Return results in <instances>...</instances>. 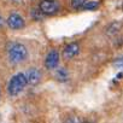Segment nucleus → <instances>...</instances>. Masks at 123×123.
I'll use <instances>...</instances> for the list:
<instances>
[{"instance_id":"nucleus-12","label":"nucleus","mask_w":123,"mask_h":123,"mask_svg":"<svg viewBox=\"0 0 123 123\" xmlns=\"http://www.w3.org/2000/svg\"><path fill=\"white\" fill-rule=\"evenodd\" d=\"M98 7H99V1H87L83 6V10L92 11V10H95Z\"/></svg>"},{"instance_id":"nucleus-15","label":"nucleus","mask_w":123,"mask_h":123,"mask_svg":"<svg viewBox=\"0 0 123 123\" xmlns=\"http://www.w3.org/2000/svg\"><path fill=\"white\" fill-rule=\"evenodd\" d=\"M11 1H12L13 4H16V5H17V4H19V3H22V0H11Z\"/></svg>"},{"instance_id":"nucleus-3","label":"nucleus","mask_w":123,"mask_h":123,"mask_svg":"<svg viewBox=\"0 0 123 123\" xmlns=\"http://www.w3.org/2000/svg\"><path fill=\"white\" fill-rule=\"evenodd\" d=\"M37 9L43 16H53L58 13L60 5L57 0H41Z\"/></svg>"},{"instance_id":"nucleus-4","label":"nucleus","mask_w":123,"mask_h":123,"mask_svg":"<svg viewBox=\"0 0 123 123\" xmlns=\"http://www.w3.org/2000/svg\"><path fill=\"white\" fill-rule=\"evenodd\" d=\"M6 24L13 30H21L25 27V21L18 12H11L6 19Z\"/></svg>"},{"instance_id":"nucleus-16","label":"nucleus","mask_w":123,"mask_h":123,"mask_svg":"<svg viewBox=\"0 0 123 123\" xmlns=\"http://www.w3.org/2000/svg\"><path fill=\"white\" fill-rule=\"evenodd\" d=\"M83 123H93V122H89V121H85Z\"/></svg>"},{"instance_id":"nucleus-6","label":"nucleus","mask_w":123,"mask_h":123,"mask_svg":"<svg viewBox=\"0 0 123 123\" xmlns=\"http://www.w3.org/2000/svg\"><path fill=\"white\" fill-rule=\"evenodd\" d=\"M79 52H80V43L76 42V41H73V42L68 43V45L64 47L62 54H63L64 60H70V59L75 58V57L79 54Z\"/></svg>"},{"instance_id":"nucleus-11","label":"nucleus","mask_w":123,"mask_h":123,"mask_svg":"<svg viewBox=\"0 0 123 123\" xmlns=\"http://www.w3.org/2000/svg\"><path fill=\"white\" fill-rule=\"evenodd\" d=\"M83 122H85V119H82L80 116H77V115H71V116H69V117L65 119L64 123H83Z\"/></svg>"},{"instance_id":"nucleus-10","label":"nucleus","mask_w":123,"mask_h":123,"mask_svg":"<svg viewBox=\"0 0 123 123\" xmlns=\"http://www.w3.org/2000/svg\"><path fill=\"white\" fill-rule=\"evenodd\" d=\"M86 3H87V0H70L71 7L74 10H81V9H83V6H85Z\"/></svg>"},{"instance_id":"nucleus-8","label":"nucleus","mask_w":123,"mask_h":123,"mask_svg":"<svg viewBox=\"0 0 123 123\" xmlns=\"http://www.w3.org/2000/svg\"><path fill=\"white\" fill-rule=\"evenodd\" d=\"M121 29H122V23L121 22H112L106 27L105 33H106L107 36H115L121 31Z\"/></svg>"},{"instance_id":"nucleus-7","label":"nucleus","mask_w":123,"mask_h":123,"mask_svg":"<svg viewBox=\"0 0 123 123\" xmlns=\"http://www.w3.org/2000/svg\"><path fill=\"white\" fill-rule=\"evenodd\" d=\"M24 74H25V77L28 80V85L29 86H36V85H39L40 81H41V77H42L41 70L37 69V68H29Z\"/></svg>"},{"instance_id":"nucleus-17","label":"nucleus","mask_w":123,"mask_h":123,"mask_svg":"<svg viewBox=\"0 0 123 123\" xmlns=\"http://www.w3.org/2000/svg\"><path fill=\"white\" fill-rule=\"evenodd\" d=\"M0 95H1V87H0Z\"/></svg>"},{"instance_id":"nucleus-2","label":"nucleus","mask_w":123,"mask_h":123,"mask_svg":"<svg viewBox=\"0 0 123 123\" xmlns=\"http://www.w3.org/2000/svg\"><path fill=\"white\" fill-rule=\"evenodd\" d=\"M28 86V80L24 73H18L13 75L7 85V93L11 97H16L23 92V89Z\"/></svg>"},{"instance_id":"nucleus-5","label":"nucleus","mask_w":123,"mask_h":123,"mask_svg":"<svg viewBox=\"0 0 123 123\" xmlns=\"http://www.w3.org/2000/svg\"><path fill=\"white\" fill-rule=\"evenodd\" d=\"M59 59H60V55H59V52L57 49H51L46 58H45V68L48 69V70H54L58 68V64H59Z\"/></svg>"},{"instance_id":"nucleus-9","label":"nucleus","mask_w":123,"mask_h":123,"mask_svg":"<svg viewBox=\"0 0 123 123\" xmlns=\"http://www.w3.org/2000/svg\"><path fill=\"white\" fill-rule=\"evenodd\" d=\"M55 79L59 81V82H67L68 79H69V73L67 69L64 68H59L55 70Z\"/></svg>"},{"instance_id":"nucleus-1","label":"nucleus","mask_w":123,"mask_h":123,"mask_svg":"<svg viewBox=\"0 0 123 123\" xmlns=\"http://www.w3.org/2000/svg\"><path fill=\"white\" fill-rule=\"evenodd\" d=\"M6 54H7V59L10 63L13 65H17V64H21L27 60V58L29 55V51H28L27 46L23 45L22 42L13 41L7 45Z\"/></svg>"},{"instance_id":"nucleus-13","label":"nucleus","mask_w":123,"mask_h":123,"mask_svg":"<svg viewBox=\"0 0 123 123\" xmlns=\"http://www.w3.org/2000/svg\"><path fill=\"white\" fill-rule=\"evenodd\" d=\"M113 65L118 69H123V55H121L113 60Z\"/></svg>"},{"instance_id":"nucleus-14","label":"nucleus","mask_w":123,"mask_h":123,"mask_svg":"<svg viewBox=\"0 0 123 123\" xmlns=\"http://www.w3.org/2000/svg\"><path fill=\"white\" fill-rule=\"evenodd\" d=\"M5 19H4V17L1 16V13H0V29H1V28H4V25H5Z\"/></svg>"}]
</instances>
